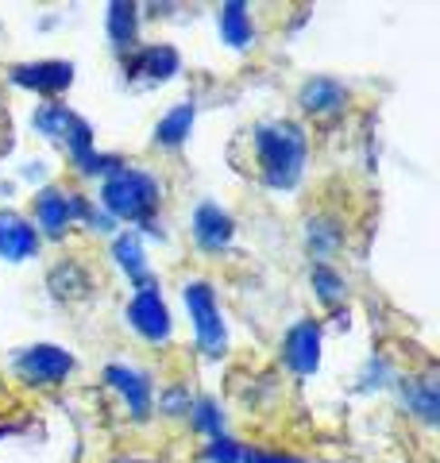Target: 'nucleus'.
Masks as SVG:
<instances>
[{"mask_svg": "<svg viewBox=\"0 0 440 463\" xmlns=\"http://www.w3.org/2000/svg\"><path fill=\"white\" fill-rule=\"evenodd\" d=\"M255 174L267 185H293L305 158V139L293 124H263L255 128Z\"/></svg>", "mask_w": 440, "mask_h": 463, "instance_id": "nucleus-1", "label": "nucleus"}, {"mask_svg": "<svg viewBox=\"0 0 440 463\" xmlns=\"http://www.w3.org/2000/svg\"><path fill=\"white\" fill-rule=\"evenodd\" d=\"M73 213H85L78 197H66L62 190H47L39 197L35 205V216H39V228L47 232V236H62V228L73 221Z\"/></svg>", "mask_w": 440, "mask_h": 463, "instance_id": "nucleus-6", "label": "nucleus"}, {"mask_svg": "<svg viewBox=\"0 0 440 463\" xmlns=\"http://www.w3.org/2000/svg\"><path fill=\"white\" fill-rule=\"evenodd\" d=\"M313 282H320V289H325V298L329 301H336L344 294V286H340V279H336L332 270H325V267H317V274H313Z\"/></svg>", "mask_w": 440, "mask_h": 463, "instance_id": "nucleus-17", "label": "nucleus"}, {"mask_svg": "<svg viewBox=\"0 0 440 463\" xmlns=\"http://www.w3.org/2000/svg\"><path fill=\"white\" fill-rule=\"evenodd\" d=\"M197 240H201V248H225L228 236H232V221L225 213H220L216 205H201L197 209Z\"/></svg>", "mask_w": 440, "mask_h": 463, "instance_id": "nucleus-10", "label": "nucleus"}, {"mask_svg": "<svg viewBox=\"0 0 440 463\" xmlns=\"http://www.w3.org/2000/svg\"><path fill=\"white\" fill-rule=\"evenodd\" d=\"M112 35L120 43H128L131 35H136V8H128V5L112 8Z\"/></svg>", "mask_w": 440, "mask_h": 463, "instance_id": "nucleus-16", "label": "nucleus"}, {"mask_svg": "<svg viewBox=\"0 0 440 463\" xmlns=\"http://www.w3.org/2000/svg\"><path fill=\"white\" fill-rule=\"evenodd\" d=\"M301 105H305V112H313V116H332V112H340V109L348 105V93H344L340 81L317 78V81L305 85Z\"/></svg>", "mask_w": 440, "mask_h": 463, "instance_id": "nucleus-9", "label": "nucleus"}, {"mask_svg": "<svg viewBox=\"0 0 440 463\" xmlns=\"http://www.w3.org/2000/svg\"><path fill=\"white\" fill-rule=\"evenodd\" d=\"M35 248H39V240H35L32 224H24L20 216H12V213H0V255L27 259Z\"/></svg>", "mask_w": 440, "mask_h": 463, "instance_id": "nucleus-8", "label": "nucleus"}, {"mask_svg": "<svg viewBox=\"0 0 440 463\" xmlns=\"http://www.w3.org/2000/svg\"><path fill=\"white\" fill-rule=\"evenodd\" d=\"M220 32L228 35V43H236V47H244L252 39V20L244 16V5H228L220 12Z\"/></svg>", "mask_w": 440, "mask_h": 463, "instance_id": "nucleus-14", "label": "nucleus"}, {"mask_svg": "<svg viewBox=\"0 0 440 463\" xmlns=\"http://www.w3.org/2000/svg\"><path fill=\"white\" fill-rule=\"evenodd\" d=\"M186 301H189V313H194V325H197V340L205 352H220L225 347V321H220V313H216V298H213V289L209 286H189L186 289Z\"/></svg>", "mask_w": 440, "mask_h": 463, "instance_id": "nucleus-3", "label": "nucleus"}, {"mask_svg": "<svg viewBox=\"0 0 440 463\" xmlns=\"http://www.w3.org/2000/svg\"><path fill=\"white\" fill-rule=\"evenodd\" d=\"M131 66H136V70H147L151 78H163V74H170V70L178 66V54H174L170 47H147Z\"/></svg>", "mask_w": 440, "mask_h": 463, "instance_id": "nucleus-15", "label": "nucleus"}, {"mask_svg": "<svg viewBox=\"0 0 440 463\" xmlns=\"http://www.w3.org/2000/svg\"><path fill=\"white\" fill-rule=\"evenodd\" d=\"M128 317H131V325H136V332H143L147 340H163L167 332H170V317H167V306H163V298H158L151 286H143L139 294L131 298Z\"/></svg>", "mask_w": 440, "mask_h": 463, "instance_id": "nucleus-4", "label": "nucleus"}, {"mask_svg": "<svg viewBox=\"0 0 440 463\" xmlns=\"http://www.w3.org/2000/svg\"><path fill=\"white\" fill-rule=\"evenodd\" d=\"M105 205L124 221H143L158 205V182L143 170H120L105 185Z\"/></svg>", "mask_w": 440, "mask_h": 463, "instance_id": "nucleus-2", "label": "nucleus"}, {"mask_svg": "<svg viewBox=\"0 0 440 463\" xmlns=\"http://www.w3.org/2000/svg\"><path fill=\"white\" fill-rule=\"evenodd\" d=\"M189 124H194V109L178 105L163 124L155 128V143H158V147H178V143L186 139V132H189Z\"/></svg>", "mask_w": 440, "mask_h": 463, "instance_id": "nucleus-12", "label": "nucleus"}, {"mask_svg": "<svg viewBox=\"0 0 440 463\" xmlns=\"http://www.w3.org/2000/svg\"><path fill=\"white\" fill-rule=\"evenodd\" d=\"M73 78V70L62 62H51V66H24L16 70V81L20 85H39V90H66Z\"/></svg>", "mask_w": 440, "mask_h": 463, "instance_id": "nucleus-11", "label": "nucleus"}, {"mask_svg": "<svg viewBox=\"0 0 440 463\" xmlns=\"http://www.w3.org/2000/svg\"><path fill=\"white\" fill-rule=\"evenodd\" d=\"M247 463H298V459H290V456H259V452H255Z\"/></svg>", "mask_w": 440, "mask_h": 463, "instance_id": "nucleus-18", "label": "nucleus"}, {"mask_svg": "<svg viewBox=\"0 0 440 463\" xmlns=\"http://www.w3.org/2000/svg\"><path fill=\"white\" fill-rule=\"evenodd\" d=\"M109 383H120L116 390L128 398V405L136 413H147V383L139 379V374H131V371H109Z\"/></svg>", "mask_w": 440, "mask_h": 463, "instance_id": "nucleus-13", "label": "nucleus"}, {"mask_svg": "<svg viewBox=\"0 0 440 463\" xmlns=\"http://www.w3.org/2000/svg\"><path fill=\"white\" fill-rule=\"evenodd\" d=\"M70 371V355L58 347H35L20 359V374L27 383H58Z\"/></svg>", "mask_w": 440, "mask_h": 463, "instance_id": "nucleus-7", "label": "nucleus"}, {"mask_svg": "<svg viewBox=\"0 0 440 463\" xmlns=\"http://www.w3.org/2000/svg\"><path fill=\"white\" fill-rule=\"evenodd\" d=\"M317 355H320V328L313 321H301V325H293L286 332V340H282V359L293 367V371H301V374H310L317 367Z\"/></svg>", "mask_w": 440, "mask_h": 463, "instance_id": "nucleus-5", "label": "nucleus"}]
</instances>
